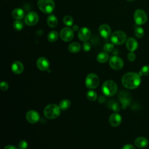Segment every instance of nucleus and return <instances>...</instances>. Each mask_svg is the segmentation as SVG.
I'll return each instance as SVG.
<instances>
[{"instance_id": "1", "label": "nucleus", "mask_w": 149, "mask_h": 149, "mask_svg": "<svg viewBox=\"0 0 149 149\" xmlns=\"http://www.w3.org/2000/svg\"><path fill=\"white\" fill-rule=\"evenodd\" d=\"M141 83L140 74L136 72H128L122 78V85L128 89H134L139 87Z\"/></svg>"}, {"instance_id": "2", "label": "nucleus", "mask_w": 149, "mask_h": 149, "mask_svg": "<svg viewBox=\"0 0 149 149\" xmlns=\"http://www.w3.org/2000/svg\"><path fill=\"white\" fill-rule=\"evenodd\" d=\"M61 109L59 106L54 104H51L45 107L44 114V116L49 119H56L59 116Z\"/></svg>"}, {"instance_id": "3", "label": "nucleus", "mask_w": 149, "mask_h": 149, "mask_svg": "<svg viewBox=\"0 0 149 149\" xmlns=\"http://www.w3.org/2000/svg\"><path fill=\"white\" fill-rule=\"evenodd\" d=\"M37 6L44 13L49 14L53 12L55 8V3L53 0H38Z\"/></svg>"}, {"instance_id": "4", "label": "nucleus", "mask_w": 149, "mask_h": 149, "mask_svg": "<svg viewBox=\"0 0 149 149\" xmlns=\"http://www.w3.org/2000/svg\"><path fill=\"white\" fill-rule=\"evenodd\" d=\"M117 85L112 80L105 81L102 86V91L103 93L107 96H112L117 91Z\"/></svg>"}, {"instance_id": "5", "label": "nucleus", "mask_w": 149, "mask_h": 149, "mask_svg": "<svg viewBox=\"0 0 149 149\" xmlns=\"http://www.w3.org/2000/svg\"><path fill=\"white\" fill-rule=\"evenodd\" d=\"M126 34L120 30L115 31L113 32L111 37V40L112 44L115 45H121L126 41Z\"/></svg>"}, {"instance_id": "6", "label": "nucleus", "mask_w": 149, "mask_h": 149, "mask_svg": "<svg viewBox=\"0 0 149 149\" xmlns=\"http://www.w3.org/2000/svg\"><path fill=\"white\" fill-rule=\"evenodd\" d=\"M100 80L97 74L95 73L88 74L85 80V84L86 87L90 89H94L99 85Z\"/></svg>"}, {"instance_id": "7", "label": "nucleus", "mask_w": 149, "mask_h": 149, "mask_svg": "<svg viewBox=\"0 0 149 149\" xmlns=\"http://www.w3.org/2000/svg\"><path fill=\"white\" fill-rule=\"evenodd\" d=\"M134 20L137 24L142 25L147 20V14L143 10L138 9L134 13Z\"/></svg>"}, {"instance_id": "8", "label": "nucleus", "mask_w": 149, "mask_h": 149, "mask_svg": "<svg viewBox=\"0 0 149 149\" xmlns=\"http://www.w3.org/2000/svg\"><path fill=\"white\" fill-rule=\"evenodd\" d=\"M109 64L110 67L114 70H120L124 65L123 60L116 55H113L110 58Z\"/></svg>"}, {"instance_id": "9", "label": "nucleus", "mask_w": 149, "mask_h": 149, "mask_svg": "<svg viewBox=\"0 0 149 149\" xmlns=\"http://www.w3.org/2000/svg\"><path fill=\"white\" fill-rule=\"evenodd\" d=\"M39 20V17L38 14L35 12H29L24 18L25 23L30 26L36 25Z\"/></svg>"}, {"instance_id": "10", "label": "nucleus", "mask_w": 149, "mask_h": 149, "mask_svg": "<svg viewBox=\"0 0 149 149\" xmlns=\"http://www.w3.org/2000/svg\"><path fill=\"white\" fill-rule=\"evenodd\" d=\"M60 36L63 41L65 42L70 41L74 37L73 30L68 27H64L61 30Z\"/></svg>"}, {"instance_id": "11", "label": "nucleus", "mask_w": 149, "mask_h": 149, "mask_svg": "<svg viewBox=\"0 0 149 149\" xmlns=\"http://www.w3.org/2000/svg\"><path fill=\"white\" fill-rule=\"evenodd\" d=\"M27 120L32 124L36 123L40 120V115L38 113L34 110L29 111L26 115Z\"/></svg>"}, {"instance_id": "12", "label": "nucleus", "mask_w": 149, "mask_h": 149, "mask_svg": "<svg viewBox=\"0 0 149 149\" xmlns=\"http://www.w3.org/2000/svg\"><path fill=\"white\" fill-rule=\"evenodd\" d=\"M90 30L86 27L81 28L78 32V38L81 41H87L90 37Z\"/></svg>"}, {"instance_id": "13", "label": "nucleus", "mask_w": 149, "mask_h": 149, "mask_svg": "<svg viewBox=\"0 0 149 149\" xmlns=\"http://www.w3.org/2000/svg\"><path fill=\"white\" fill-rule=\"evenodd\" d=\"M36 65L40 70L45 71L47 70L49 67V62L46 58L40 57L37 59Z\"/></svg>"}, {"instance_id": "14", "label": "nucleus", "mask_w": 149, "mask_h": 149, "mask_svg": "<svg viewBox=\"0 0 149 149\" xmlns=\"http://www.w3.org/2000/svg\"><path fill=\"white\" fill-rule=\"evenodd\" d=\"M99 33L101 37L107 38L111 34V29L109 25L107 24H102L99 27Z\"/></svg>"}, {"instance_id": "15", "label": "nucleus", "mask_w": 149, "mask_h": 149, "mask_svg": "<svg viewBox=\"0 0 149 149\" xmlns=\"http://www.w3.org/2000/svg\"><path fill=\"white\" fill-rule=\"evenodd\" d=\"M122 122V117L118 113H114L111 115L109 118V122L110 125L113 127H116L119 126Z\"/></svg>"}, {"instance_id": "16", "label": "nucleus", "mask_w": 149, "mask_h": 149, "mask_svg": "<svg viewBox=\"0 0 149 149\" xmlns=\"http://www.w3.org/2000/svg\"><path fill=\"white\" fill-rule=\"evenodd\" d=\"M126 47L129 51L133 52L137 48L138 43L134 38L129 37L126 41Z\"/></svg>"}, {"instance_id": "17", "label": "nucleus", "mask_w": 149, "mask_h": 149, "mask_svg": "<svg viewBox=\"0 0 149 149\" xmlns=\"http://www.w3.org/2000/svg\"><path fill=\"white\" fill-rule=\"evenodd\" d=\"M24 70V66L23 63L19 61H15L12 65V72L16 74H21Z\"/></svg>"}, {"instance_id": "18", "label": "nucleus", "mask_w": 149, "mask_h": 149, "mask_svg": "<svg viewBox=\"0 0 149 149\" xmlns=\"http://www.w3.org/2000/svg\"><path fill=\"white\" fill-rule=\"evenodd\" d=\"M119 100L120 101V102L122 104V108L123 109H125L127 107V105H129V103H130V97L128 95V94H127V93H125V92H120L119 94Z\"/></svg>"}, {"instance_id": "19", "label": "nucleus", "mask_w": 149, "mask_h": 149, "mask_svg": "<svg viewBox=\"0 0 149 149\" xmlns=\"http://www.w3.org/2000/svg\"><path fill=\"white\" fill-rule=\"evenodd\" d=\"M148 143V140L144 137H139L134 141V144L139 148H144Z\"/></svg>"}, {"instance_id": "20", "label": "nucleus", "mask_w": 149, "mask_h": 149, "mask_svg": "<svg viewBox=\"0 0 149 149\" xmlns=\"http://www.w3.org/2000/svg\"><path fill=\"white\" fill-rule=\"evenodd\" d=\"M12 17L16 20H21L24 16V12L21 8L15 9L12 13Z\"/></svg>"}, {"instance_id": "21", "label": "nucleus", "mask_w": 149, "mask_h": 149, "mask_svg": "<svg viewBox=\"0 0 149 149\" xmlns=\"http://www.w3.org/2000/svg\"><path fill=\"white\" fill-rule=\"evenodd\" d=\"M47 22L48 25L50 27L54 28V27H56V25L58 24V19L55 15L51 14L48 16L47 20Z\"/></svg>"}, {"instance_id": "22", "label": "nucleus", "mask_w": 149, "mask_h": 149, "mask_svg": "<svg viewBox=\"0 0 149 149\" xmlns=\"http://www.w3.org/2000/svg\"><path fill=\"white\" fill-rule=\"evenodd\" d=\"M81 48L80 44L78 42H74L70 44L68 46V50L72 53H77L80 51Z\"/></svg>"}, {"instance_id": "23", "label": "nucleus", "mask_w": 149, "mask_h": 149, "mask_svg": "<svg viewBox=\"0 0 149 149\" xmlns=\"http://www.w3.org/2000/svg\"><path fill=\"white\" fill-rule=\"evenodd\" d=\"M108 59H109V55L105 52H100L97 56V61L101 63L106 62L108 60Z\"/></svg>"}, {"instance_id": "24", "label": "nucleus", "mask_w": 149, "mask_h": 149, "mask_svg": "<svg viewBox=\"0 0 149 149\" xmlns=\"http://www.w3.org/2000/svg\"><path fill=\"white\" fill-rule=\"evenodd\" d=\"M47 38L49 41L50 42H55L56 41L58 38V32L56 31H50L48 36Z\"/></svg>"}, {"instance_id": "25", "label": "nucleus", "mask_w": 149, "mask_h": 149, "mask_svg": "<svg viewBox=\"0 0 149 149\" xmlns=\"http://www.w3.org/2000/svg\"><path fill=\"white\" fill-rule=\"evenodd\" d=\"M59 106L61 109L66 110L70 106V101L68 99L63 100L59 102Z\"/></svg>"}, {"instance_id": "26", "label": "nucleus", "mask_w": 149, "mask_h": 149, "mask_svg": "<svg viewBox=\"0 0 149 149\" xmlns=\"http://www.w3.org/2000/svg\"><path fill=\"white\" fill-rule=\"evenodd\" d=\"M87 98L90 101H95L97 98V94L95 91L93 90H89L87 93Z\"/></svg>"}, {"instance_id": "27", "label": "nucleus", "mask_w": 149, "mask_h": 149, "mask_svg": "<svg viewBox=\"0 0 149 149\" xmlns=\"http://www.w3.org/2000/svg\"><path fill=\"white\" fill-rule=\"evenodd\" d=\"M63 22L65 25H66L68 26H70L73 23V18L70 16L66 15L63 17Z\"/></svg>"}, {"instance_id": "28", "label": "nucleus", "mask_w": 149, "mask_h": 149, "mask_svg": "<svg viewBox=\"0 0 149 149\" xmlns=\"http://www.w3.org/2000/svg\"><path fill=\"white\" fill-rule=\"evenodd\" d=\"M144 30L142 27H137L135 29L134 35L136 36V37H137L139 38H140L143 37V36H144Z\"/></svg>"}, {"instance_id": "29", "label": "nucleus", "mask_w": 149, "mask_h": 149, "mask_svg": "<svg viewBox=\"0 0 149 149\" xmlns=\"http://www.w3.org/2000/svg\"><path fill=\"white\" fill-rule=\"evenodd\" d=\"M13 26L15 30H16L17 31H20L23 29V24L21 21H20L19 20H16V21L14 22Z\"/></svg>"}, {"instance_id": "30", "label": "nucleus", "mask_w": 149, "mask_h": 149, "mask_svg": "<svg viewBox=\"0 0 149 149\" xmlns=\"http://www.w3.org/2000/svg\"><path fill=\"white\" fill-rule=\"evenodd\" d=\"M109 107L114 111L115 112H118L120 110V106L119 105L114 101H110L109 103Z\"/></svg>"}, {"instance_id": "31", "label": "nucleus", "mask_w": 149, "mask_h": 149, "mask_svg": "<svg viewBox=\"0 0 149 149\" xmlns=\"http://www.w3.org/2000/svg\"><path fill=\"white\" fill-rule=\"evenodd\" d=\"M139 74L140 76H147L149 74V65H145L143 66Z\"/></svg>"}, {"instance_id": "32", "label": "nucleus", "mask_w": 149, "mask_h": 149, "mask_svg": "<svg viewBox=\"0 0 149 149\" xmlns=\"http://www.w3.org/2000/svg\"><path fill=\"white\" fill-rule=\"evenodd\" d=\"M113 44H111V43H107L104 45L103 47V49L104 51L108 53V52H110L112 51L113 48Z\"/></svg>"}, {"instance_id": "33", "label": "nucleus", "mask_w": 149, "mask_h": 149, "mask_svg": "<svg viewBox=\"0 0 149 149\" xmlns=\"http://www.w3.org/2000/svg\"><path fill=\"white\" fill-rule=\"evenodd\" d=\"M28 146L27 143L25 140H21L18 144V148L19 149H27Z\"/></svg>"}, {"instance_id": "34", "label": "nucleus", "mask_w": 149, "mask_h": 149, "mask_svg": "<svg viewBox=\"0 0 149 149\" xmlns=\"http://www.w3.org/2000/svg\"><path fill=\"white\" fill-rule=\"evenodd\" d=\"M91 45L90 44V42H87V41H84L83 44V50L86 52H88L91 49Z\"/></svg>"}, {"instance_id": "35", "label": "nucleus", "mask_w": 149, "mask_h": 149, "mask_svg": "<svg viewBox=\"0 0 149 149\" xmlns=\"http://www.w3.org/2000/svg\"><path fill=\"white\" fill-rule=\"evenodd\" d=\"M0 87H1V90H2V91H6V90H7L8 89V88H9V85H8V84L6 81H2V82L1 83V86H0Z\"/></svg>"}, {"instance_id": "36", "label": "nucleus", "mask_w": 149, "mask_h": 149, "mask_svg": "<svg viewBox=\"0 0 149 149\" xmlns=\"http://www.w3.org/2000/svg\"><path fill=\"white\" fill-rule=\"evenodd\" d=\"M127 59L129 61L133 62L136 59V55L133 52H130L127 54Z\"/></svg>"}, {"instance_id": "37", "label": "nucleus", "mask_w": 149, "mask_h": 149, "mask_svg": "<svg viewBox=\"0 0 149 149\" xmlns=\"http://www.w3.org/2000/svg\"><path fill=\"white\" fill-rule=\"evenodd\" d=\"M122 149H136V148H134V147H133L131 144H126L122 148Z\"/></svg>"}, {"instance_id": "38", "label": "nucleus", "mask_w": 149, "mask_h": 149, "mask_svg": "<svg viewBox=\"0 0 149 149\" xmlns=\"http://www.w3.org/2000/svg\"><path fill=\"white\" fill-rule=\"evenodd\" d=\"M4 149H19V148H17L15 146H12V145H8V146H6L4 148Z\"/></svg>"}, {"instance_id": "39", "label": "nucleus", "mask_w": 149, "mask_h": 149, "mask_svg": "<svg viewBox=\"0 0 149 149\" xmlns=\"http://www.w3.org/2000/svg\"><path fill=\"white\" fill-rule=\"evenodd\" d=\"M105 98L104 96H102V95L100 96L99 97V98H98V102L100 103H103L105 101Z\"/></svg>"}, {"instance_id": "40", "label": "nucleus", "mask_w": 149, "mask_h": 149, "mask_svg": "<svg viewBox=\"0 0 149 149\" xmlns=\"http://www.w3.org/2000/svg\"><path fill=\"white\" fill-rule=\"evenodd\" d=\"M72 30H73V31H77V30H79V27H78V26H77V25H74V26H73V28H72Z\"/></svg>"}, {"instance_id": "41", "label": "nucleus", "mask_w": 149, "mask_h": 149, "mask_svg": "<svg viewBox=\"0 0 149 149\" xmlns=\"http://www.w3.org/2000/svg\"><path fill=\"white\" fill-rule=\"evenodd\" d=\"M126 1H129V2H132V1H134V0H126Z\"/></svg>"}]
</instances>
